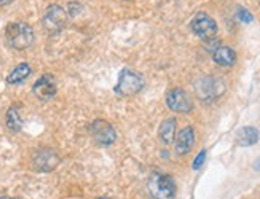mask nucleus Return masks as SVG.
Segmentation results:
<instances>
[{"instance_id": "1", "label": "nucleus", "mask_w": 260, "mask_h": 199, "mask_svg": "<svg viewBox=\"0 0 260 199\" xmlns=\"http://www.w3.org/2000/svg\"><path fill=\"white\" fill-rule=\"evenodd\" d=\"M7 42L15 50H26L34 43V30L29 24L21 21L11 23L7 27Z\"/></svg>"}, {"instance_id": "2", "label": "nucleus", "mask_w": 260, "mask_h": 199, "mask_svg": "<svg viewBox=\"0 0 260 199\" xmlns=\"http://www.w3.org/2000/svg\"><path fill=\"white\" fill-rule=\"evenodd\" d=\"M225 82L219 76H203L195 83L197 96L205 102H212L225 93Z\"/></svg>"}, {"instance_id": "3", "label": "nucleus", "mask_w": 260, "mask_h": 199, "mask_svg": "<svg viewBox=\"0 0 260 199\" xmlns=\"http://www.w3.org/2000/svg\"><path fill=\"white\" fill-rule=\"evenodd\" d=\"M149 191L153 199H174L176 196L174 179L168 174L155 172L149 179Z\"/></svg>"}, {"instance_id": "4", "label": "nucleus", "mask_w": 260, "mask_h": 199, "mask_svg": "<svg viewBox=\"0 0 260 199\" xmlns=\"http://www.w3.org/2000/svg\"><path fill=\"white\" fill-rule=\"evenodd\" d=\"M142 88H144V78L141 73L129 70V69H123L118 76L115 93L123 97H129V96L138 94Z\"/></svg>"}, {"instance_id": "5", "label": "nucleus", "mask_w": 260, "mask_h": 199, "mask_svg": "<svg viewBox=\"0 0 260 199\" xmlns=\"http://www.w3.org/2000/svg\"><path fill=\"white\" fill-rule=\"evenodd\" d=\"M67 24V13L59 5H50L43 16V27L50 34H58Z\"/></svg>"}, {"instance_id": "6", "label": "nucleus", "mask_w": 260, "mask_h": 199, "mask_svg": "<svg viewBox=\"0 0 260 199\" xmlns=\"http://www.w3.org/2000/svg\"><path fill=\"white\" fill-rule=\"evenodd\" d=\"M191 30L195 32V34L203 38V40H212L217 34V24L216 21H214L209 15L206 13H198L193 21H191Z\"/></svg>"}, {"instance_id": "7", "label": "nucleus", "mask_w": 260, "mask_h": 199, "mask_svg": "<svg viewBox=\"0 0 260 199\" xmlns=\"http://www.w3.org/2000/svg\"><path fill=\"white\" fill-rule=\"evenodd\" d=\"M166 104L176 113H188L193 108L191 97L180 88H174L166 94Z\"/></svg>"}, {"instance_id": "8", "label": "nucleus", "mask_w": 260, "mask_h": 199, "mask_svg": "<svg viewBox=\"0 0 260 199\" xmlns=\"http://www.w3.org/2000/svg\"><path fill=\"white\" fill-rule=\"evenodd\" d=\"M89 131L99 145H112L117 140V131L104 120H96L89 126Z\"/></svg>"}, {"instance_id": "9", "label": "nucleus", "mask_w": 260, "mask_h": 199, "mask_svg": "<svg viewBox=\"0 0 260 199\" xmlns=\"http://www.w3.org/2000/svg\"><path fill=\"white\" fill-rule=\"evenodd\" d=\"M61 163L59 154L51 148H40L32 158V164L39 172H50Z\"/></svg>"}, {"instance_id": "10", "label": "nucleus", "mask_w": 260, "mask_h": 199, "mask_svg": "<svg viewBox=\"0 0 260 199\" xmlns=\"http://www.w3.org/2000/svg\"><path fill=\"white\" fill-rule=\"evenodd\" d=\"M34 94L40 101H50L56 94V82L51 75H42L40 78L34 85Z\"/></svg>"}, {"instance_id": "11", "label": "nucleus", "mask_w": 260, "mask_h": 199, "mask_svg": "<svg viewBox=\"0 0 260 199\" xmlns=\"http://www.w3.org/2000/svg\"><path fill=\"white\" fill-rule=\"evenodd\" d=\"M193 143H195V131L193 128L187 126L176 137V153L187 154L191 150V147H193Z\"/></svg>"}, {"instance_id": "12", "label": "nucleus", "mask_w": 260, "mask_h": 199, "mask_svg": "<svg viewBox=\"0 0 260 199\" xmlns=\"http://www.w3.org/2000/svg\"><path fill=\"white\" fill-rule=\"evenodd\" d=\"M212 56H214L216 64L222 65V67H230V65H233L236 61V53L230 47H225V45H220L214 50Z\"/></svg>"}, {"instance_id": "13", "label": "nucleus", "mask_w": 260, "mask_h": 199, "mask_svg": "<svg viewBox=\"0 0 260 199\" xmlns=\"http://www.w3.org/2000/svg\"><path fill=\"white\" fill-rule=\"evenodd\" d=\"M258 142V131L252 126L241 128L236 132V143L241 147H251Z\"/></svg>"}, {"instance_id": "14", "label": "nucleus", "mask_w": 260, "mask_h": 199, "mask_svg": "<svg viewBox=\"0 0 260 199\" xmlns=\"http://www.w3.org/2000/svg\"><path fill=\"white\" fill-rule=\"evenodd\" d=\"M30 72H32V69H30L29 64H19L7 76V83H10V85H18L21 82H24L27 76L30 75Z\"/></svg>"}, {"instance_id": "15", "label": "nucleus", "mask_w": 260, "mask_h": 199, "mask_svg": "<svg viewBox=\"0 0 260 199\" xmlns=\"http://www.w3.org/2000/svg\"><path fill=\"white\" fill-rule=\"evenodd\" d=\"M158 134H160V139L165 143L174 142V137H176V120L174 118L165 120L163 123H161V126H160V131H158Z\"/></svg>"}, {"instance_id": "16", "label": "nucleus", "mask_w": 260, "mask_h": 199, "mask_svg": "<svg viewBox=\"0 0 260 199\" xmlns=\"http://www.w3.org/2000/svg\"><path fill=\"white\" fill-rule=\"evenodd\" d=\"M7 128L13 132L21 131L22 128V118L19 115V110L16 107H10L7 112Z\"/></svg>"}, {"instance_id": "17", "label": "nucleus", "mask_w": 260, "mask_h": 199, "mask_svg": "<svg viewBox=\"0 0 260 199\" xmlns=\"http://www.w3.org/2000/svg\"><path fill=\"white\" fill-rule=\"evenodd\" d=\"M236 15H238V19L243 21V23H251V21L254 19V16L249 12H247L244 7H240L238 8V13H236Z\"/></svg>"}, {"instance_id": "18", "label": "nucleus", "mask_w": 260, "mask_h": 199, "mask_svg": "<svg viewBox=\"0 0 260 199\" xmlns=\"http://www.w3.org/2000/svg\"><path fill=\"white\" fill-rule=\"evenodd\" d=\"M205 158H206V151L203 150V151L198 154V156L195 158V163H193V169H200V168H201V164L205 163Z\"/></svg>"}, {"instance_id": "19", "label": "nucleus", "mask_w": 260, "mask_h": 199, "mask_svg": "<svg viewBox=\"0 0 260 199\" xmlns=\"http://www.w3.org/2000/svg\"><path fill=\"white\" fill-rule=\"evenodd\" d=\"M254 168H255V171H258V172H260V158H257V160H255Z\"/></svg>"}, {"instance_id": "20", "label": "nucleus", "mask_w": 260, "mask_h": 199, "mask_svg": "<svg viewBox=\"0 0 260 199\" xmlns=\"http://www.w3.org/2000/svg\"><path fill=\"white\" fill-rule=\"evenodd\" d=\"M0 199H13V197H8V196H0Z\"/></svg>"}, {"instance_id": "21", "label": "nucleus", "mask_w": 260, "mask_h": 199, "mask_svg": "<svg viewBox=\"0 0 260 199\" xmlns=\"http://www.w3.org/2000/svg\"><path fill=\"white\" fill-rule=\"evenodd\" d=\"M99 199H109V197H99Z\"/></svg>"}]
</instances>
